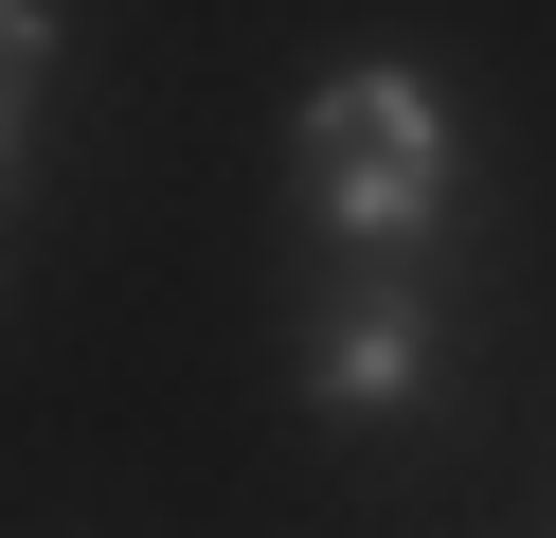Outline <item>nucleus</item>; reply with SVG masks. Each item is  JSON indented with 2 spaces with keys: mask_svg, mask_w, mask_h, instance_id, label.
<instances>
[{
  "mask_svg": "<svg viewBox=\"0 0 556 538\" xmlns=\"http://www.w3.org/2000/svg\"><path fill=\"white\" fill-rule=\"evenodd\" d=\"M305 198H324V234L359 251V270H413V251L448 234V90L395 54L324 72L305 90Z\"/></svg>",
  "mask_w": 556,
  "mask_h": 538,
  "instance_id": "obj_1",
  "label": "nucleus"
},
{
  "mask_svg": "<svg viewBox=\"0 0 556 538\" xmlns=\"http://www.w3.org/2000/svg\"><path fill=\"white\" fill-rule=\"evenodd\" d=\"M305 395H324L341 430H377V413H413V395H431V305H413V270H359V287H341Z\"/></svg>",
  "mask_w": 556,
  "mask_h": 538,
  "instance_id": "obj_2",
  "label": "nucleus"
},
{
  "mask_svg": "<svg viewBox=\"0 0 556 538\" xmlns=\"http://www.w3.org/2000/svg\"><path fill=\"white\" fill-rule=\"evenodd\" d=\"M37 54H54V0H0V143H18V108H37Z\"/></svg>",
  "mask_w": 556,
  "mask_h": 538,
  "instance_id": "obj_3",
  "label": "nucleus"
}]
</instances>
